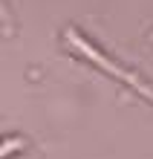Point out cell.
<instances>
[{
	"label": "cell",
	"instance_id": "6da1fadb",
	"mask_svg": "<svg viewBox=\"0 0 153 159\" xmlns=\"http://www.w3.org/2000/svg\"><path fill=\"white\" fill-rule=\"evenodd\" d=\"M0 17H3V20H6V9H3V3H0Z\"/></svg>",
	"mask_w": 153,
	"mask_h": 159
}]
</instances>
